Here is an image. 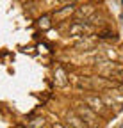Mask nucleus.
Wrapping results in <instances>:
<instances>
[{
    "instance_id": "0eeeda50",
    "label": "nucleus",
    "mask_w": 123,
    "mask_h": 128,
    "mask_svg": "<svg viewBox=\"0 0 123 128\" xmlns=\"http://www.w3.org/2000/svg\"><path fill=\"white\" fill-rule=\"evenodd\" d=\"M45 124V119H34L30 123V128H38V126H43Z\"/></svg>"
},
{
    "instance_id": "39448f33",
    "label": "nucleus",
    "mask_w": 123,
    "mask_h": 128,
    "mask_svg": "<svg viewBox=\"0 0 123 128\" xmlns=\"http://www.w3.org/2000/svg\"><path fill=\"white\" fill-rule=\"evenodd\" d=\"M93 12H95V7H93V6H86V7H82V9L77 11V16H79V18H84V20L87 22Z\"/></svg>"
},
{
    "instance_id": "7ed1b4c3",
    "label": "nucleus",
    "mask_w": 123,
    "mask_h": 128,
    "mask_svg": "<svg viewBox=\"0 0 123 128\" xmlns=\"http://www.w3.org/2000/svg\"><path fill=\"white\" fill-rule=\"evenodd\" d=\"M84 102H86V105L93 112H100V114L105 112V103H103L102 98H98V96H86Z\"/></svg>"
},
{
    "instance_id": "6e6552de",
    "label": "nucleus",
    "mask_w": 123,
    "mask_h": 128,
    "mask_svg": "<svg viewBox=\"0 0 123 128\" xmlns=\"http://www.w3.org/2000/svg\"><path fill=\"white\" fill-rule=\"evenodd\" d=\"M52 128H64V126L61 124V123H54V126H52Z\"/></svg>"
},
{
    "instance_id": "1a4fd4ad",
    "label": "nucleus",
    "mask_w": 123,
    "mask_h": 128,
    "mask_svg": "<svg viewBox=\"0 0 123 128\" xmlns=\"http://www.w3.org/2000/svg\"><path fill=\"white\" fill-rule=\"evenodd\" d=\"M119 20H121V22H123V12H121V14H119Z\"/></svg>"
},
{
    "instance_id": "20e7f679",
    "label": "nucleus",
    "mask_w": 123,
    "mask_h": 128,
    "mask_svg": "<svg viewBox=\"0 0 123 128\" xmlns=\"http://www.w3.org/2000/svg\"><path fill=\"white\" fill-rule=\"evenodd\" d=\"M66 123L70 124V128H87L86 123L77 116V112H68L66 114Z\"/></svg>"
},
{
    "instance_id": "423d86ee",
    "label": "nucleus",
    "mask_w": 123,
    "mask_h": 128,
    "mask_svg": "<svg viewBox=\"0 0 123 128\" xmlns=\"http://www.w3.org/2000/svg\"><path fill=\"white\" fill-rule=\"evenodd\" d=\"M55 80L59 86H66V73L63 68H55Z\"/></svg>"
},
{
    "instance_id": "9b49d317",
    "label": "nucleus",
    "mask_w": 123,
    "mask_h": 128,
    "mask_svg": "<svg viewBox=\"0 0 123 128\" xmlns=\"http://www.w3.org/2000/svg\"><path fill=\"white\" fill-rule=\"evenodd\" d=\"M121 6H123V0H121Z\"/></svg>"
},
{
    "instance_id": "9d476101",
    "label": "nucleus",
    "mask_w": 123,
    "mask_h": 128,
    "mask_svg": "<svg viewBox=\"0 0 123 128\" xmlns=\"http://www.w3.org/2000/svg\"><path fill=\"white\" fill-rule=\"evenodd\" d=\"M57 2H68V0H57Z\"/></svg>"
},
{
    "instance_id": "f257e3e1",
    "label": "nucleus",
    "mask_w": 123,
    "mask_h": 128,
    "mask_svg": "<svg viewBox=\"0 0 123 128\" xmlns=\"http://www.w3.org/2000/svg\"><path fill=\"white\" fill-rule=\"evenodd\" d=\"M77 116H79L86 126L89 128H96L98 126V116H96V112H93L87 105H77Z\"/></svg>"
},
{
    "instance_id": "f03ea898",
    "label": "nucleus",
    "mask_w": 123,
    "mask_h": 128,
    "mask_svg": "<svg viewBox=\"0 0 123 128\" xmlns=\"http://www.w3.org/2000/svg\"><path fill=\"white\" fill-rule=\"evenodd\" d=\"M91 30H93V27H91L89 23H86V22L84 23H79V22H77V23H73L70 27V34L75 36V38H86Z\"/></svg>"
}]
</instances>
